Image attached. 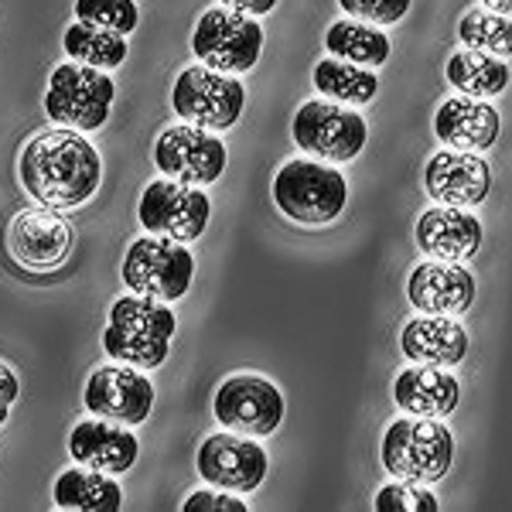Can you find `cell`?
Masks as SVG:
<instances>
[{"mask_svg": "<svg viewBox=\"0 0 512 512\" xmlns=\"http://www.w3.org/2000/svg\"><path fill=\"white\" fill-rule=\"evenodd\" d=\"M18 178L35 205L59 212L79 209L103 185V158L79 130L48 127L24 144Z\"/></svg>", "mask_w": 512, "mask_h": 512, "instance_id": "1", "label": "cell"}, {"mask_svg": "<svg viewBox=\"0 0 512 512\" xmlns=\"http://www.w3.org/2000/svg\"><path fill=\"white\" fill-rule=\"evenodd\" d=\"M178 332V318L171 304L144 294H120L110 304L103 328V352L113 362H127L144 373L161 369L171 352V338Z\"/></svg>", "mask_w": 512, "mask_h": 512, "instance_id": "2", "label": "cell"}, {"mask_svg": "<svg viewBox=\"0 0 512 512\" xmlns=\"http://www.w3.org/2000/svg\"><path fill=\"white\" fill-rule=\"evenodd\" d=\"M274 205L297 226H332L349 205V181L335 164L315 158L284 161L274 175Z\"/></svg>", "mask_w": 512, "mask_h": 512, "instance_id": "3", "label": "cell"}, {"mask_svg": "<svg viewBox=\"0 0 512 512\" xmlns=\"http://www.w3.org/2000/svg\"><path fill=\"white\" fill-rule=\"evenodd\" d=\"M379 454H383V468L393 478L434 485L451 472L454 434L444 427V420L403 414L386 427Z\"/></svg>", "mask_w": 512, "mask_h": 512, "instance_id": "4", "label": "cell"}, {"mask_svg": "<svg viewBox=\"0 0 512 512\" xmlns=\"http://www.w3.org/2000/svg\"><path fill=\"white\" fill-rule=\"evenodd\" d=\"M113 99H117V82L110 79V72L89 69L79 62H62L48 76V93L41 106L55 127L93 134V130L106 127Z\"/></svg>", "mask_w": 512, "mask_h": 512, "instance_id": "5", "label": "cell"}, {"mask_svg": "<svg viewBox=\"0 0 512 512\" xmlns=\"http://www.w3.org/2000/svg\"><path fill=\"white\" fill-rule=\"evenodd\" d=\"M171 110L181 123H192L209 134H226L246 110V82L209 65H188L171 86Z\"/></svg>", "mask_w": 512, "mask_h": 512, "instance_id": "6", "label": "cell"}, {"mask_svg": "<svg viewBox=\"0 0 512 512\" xmlns=\"http://www.w3.org/2000/svg\"><path fill=\"white\" fill-rule=\"evenodd\" d=\"M120 277L130 294H144L154 297V301L171 304L192 291L195 256L185 243L147 233L127 246L120 263Z\"/></svg>", "mask_w": 512, "mask_h": 512, "instance_id": "7", "label": "cell"}, {"mask_svg": "<svg viewBox=\"0 0 512 512\" xmlns=\"http://www.w3.org/2000/svg\"><path fill=\"white\" fill-rule=\"evenodd\" d=\"M291 137L308 158L325 164H345L366 151L369 127L355 106L332 103V99H308V103L297 106L291 120Z\"/></svg>", "mask_w": 512, "mask_h": 512, "instance_id": "8", "label": "cell"}, {"mask_svg": "<svg viewBox=\"0 0 512 512\" xmlns=\"http://www.w3.org/2000/svg\"><path fill=\"white\" fill-rule=\"evenodd\" d=\"M192 55L198 65H209L226 76H246L263 55V28L256 18H246L229 7H209L195 21Z\"/></svg>", "mask_w": 512, "mask_h": 512, "instance_id": "9", "label": "cell"}, {"mask_svg": "<svg viewBox=\"0 0 512 512\" xmlns=\"http://www.w3.org/2000/svg\"><path fill=\"white\" fill-rule=\"evenodd\" d=\"M209 219H212V198L195 185L154 178L140 192L137 222L151 236H164L188 246L209 229Z\"/></svg>", "mask_w": 512, "mask_h": 512, "instance_id": "10", "label": "cell"}, {"mask_svg": "<svg viewBox=\"0 0 512 512\" xmlns=\"http://www.w3.org/2000/svg\"><path fill=\"white\" fill-rule=\"evenodd\" d=\"M212 414L222 431L246 434V437H270L284 424L287 403L277 383L256 373H236L222 379L212 396Z\"/></svg>", "mask_w": 512, "mask_h": 512, "instance_id": "11", "label": "cell"}, {"mask_svg": "<svg viewBox=\"0 0 512 512\" xmlns=\"http://www.w3.org/2000/svg\"><path fill=\"white\" fill-rule=\"evenodd\" d=\"M229 164V151L219 134H209L192 123H171L154 140V168L161 178L181 185L209 188L222 178Z\"/></svg>", "mask_w": 512, "mask_h": 512, "instance_id": "12", "label": "cell"}, {"mask_svg": "<svg viewBox=\"0 0 512 512\" xmlns=\"http://www.w3.org/2000/svg\"><path fill=\"white\" fill-rule=\"evenodd\" d=\"M195 472L212 489L250 495L270 472V454L260 441L233 431L209 434L195 451Z\"/></svg>", "mask_w": 512, "mask_h": 512, "instance_id": "13", "label": "cell"}, {"mask_svg": "<svg viewBox=\"0 0 512 512\" xmlns=\"http://www.w3.org/2000/svg\"><path fill=\"white\" fill-rule=\"evenodd\" d=\"M154 383L144 369L127 366V362H106L89 373L86 390H82V407L93 417L113 420L123 427H140L154 410Z\"/></svg>", "mask_w": 512, "mask_h": 512, "instance_id": "14", "label": "cell"}, {"mask_svg": "<svg viewBox=\"0 0 512 512\" xmlns=\"http://www.w3.org/2000/svg\"><path fill=\"white\" fill-rule=\"evenodd\" d=\"M7 253L21 263L24 270H59L72 253V229L62 219L59 209H21L7 229Z\"/></svg>", "mask_w": 512, "mask_h": 512, "instance_id": "15", "label": "cell"}, {"mask_svg": "<svg viewBox=\"0 0 512 512\" xmlns=\"http://www.w3.org/2000/svg\"><path fill=\"white\" fill-rule=\"evenodd\" d=\"M424 192L434 198V205L478 209L492 192V164L482 154L444 147L424 164Z\"/></svg>", "mask_w": 512, "mask_h": 512, "instance_id": "16", "label": "cell"}, {"mask_svg": "<svg viewBox=\"0 0 512 512\" xmlns=\"http://www.w3.org/2000/svg\"><path fill=\"white\" fill-rule=\"evenodd\" d=\"M478 284L465 263L424 260L407 277V301L420 315H448L458 318L475 304Z\"/></svg>", "mask_w": 512, "mask_h": 512, "instance_id": "17", "label": "cell"}, {"mask_svg": "<svg viewBox=\"0 0 512 512\" xmlns=\"http://www.w3.org/2000/svg\"><path fill=\"white\" fill-rule=\"evenodd\" d=\"M414 239L427 260H448V263H468L482 250L485 229L475 219L472 209H454V205H431L420 212Z\"/></svg>", "mask_w": 512, "mask_h": 512, "instance_id": "18", "label": "cell"}, {"mask_svg": "<svg viewBox=\"0 0 512 512\" xmlns=\"http://www.w3.org/2000/svg\"><path fill=\"white\" fill-rule=\"evenodd\" d=\"M69 458L106 475H127L140 458V441L130 427L103 417L79 420L69 434Z\"/></svg>", "mask_w": 512, "mask_h": 512, "instance_id": "19", "label": "cell"}, {"mask_svg": "<svg viewBox=\"0 0 512 512\" xmlns=\"http://www.w3.org/2000/svg\"><path fill=\"white\" fill-rule=\"evenodd\" d=\"M502 120L489 99L448 96L434 113V137L451 151L482 154L499 140Z\"/></svg>", "mask_w": 512, "mask_h": 512, "instance_id": "20", "label": "cell"}, {"mask_svg": "<svg viewBox=\"0 0 512 512\" xmlns=\"http://www.w3.org/2000/svg\"><path fill=\"white\" fill-rule=\"evenodd\" d=\"M393 400H396V407L410 417L448 420L461 403V383L451 369L410 362V366L393 379Z\"/></svg>", "mask_w": 512, "mask_h": 512, "instance_id": "21", "label": "cell"}, {"mask_svg": "<svg viewBox=\"0 0 512 512\" xmlns=\"http://www.w3.org/2000/svg\"><path fill=\"white\" fill-rule=\"evenodd\" d=\"M468 332L458 318L448 315H417L403 325L400 332V349L410 362L420 366H441L454 369L465 362L468 355Z\"/></svg>", "mask_w": 512, "mask_h": 512, "instance_id": "22", "label": "cell"}, {"mask_svg": "<svg viewBox=\"0 0 512 512\" xmlns=\"http://www.w3.org/2000/svg\"><path fill=\"white\" fill-rule=\"evenodd\" d=\"M55 509L65 512H120L123 509V489L117 485V475L96 472V468L76 465L65 468L55 478Z\"/></svg>", "mask_w": 512, "mask_h": 512, "instance_id": "23", "label": "cell"}, {"mask_svg": "<svg viewBox=\"0 0 512 512\" xmlns=\"http://www.w3.org/2000/svg\"><path fill=\"white\" fill-rule=\"evenodd\" d=\"M325 52L332 59L362 65V69H379V65L390 62V35L386 28H376V24L355 21V18H342L335 24H328L325 31Z\"/></svg>", "mask_w": 512, "mask_h": 512, "instance_id": "24", "label": "cell"}, {"mask_svg": "<svg viewBox=\"0 0 512 512\" xmlns=\"http://www.w3.org/2000/svg\"><path fill=\"white\" fill-rule=\"evenodd\" d=\"M444 76H448V82L461 96L492 99V96L506 93L512 72H509V62L499 59V55L458 48V52L448 59V65H444Z\"/></svg>", "mask_w": 512, "mask_h": 512, "instance_id": "25", "label": "cell"}, {"mask_svg": "<svg viewBox=\"0 0 512 512\" xmlns=\"http://www.w3.org/2000/svg\"><path fill=\"white\" fill-rule=\"evenodd\" d=\"M62 52L69 55V62L113 72L127 62L130 45H127V38L117 35V31L96 28V24H86V21H72L62 35Z\"/></svg>", "mask_w": 512, "mask_h": 512, "instance_id": "26", "label": "cell"}, {"mask_svg": "<svg viewBox=\"0 0 512 512\" xmlns=\"http://www.w3.org/2000/svg\"><path fill=\"white\" fill-rule=\"evenodd\" d=\"M311 82L321 93V99H332L342 106H366L373 103L379 93V76L373 69H362V65L342 62V59H321L311 69Z\"/></svg>", "mask_w": 512, "mask_h": 512, "instance_id": "27", "label": "cell"}, {"mask_svg": "<svg viewBox=\"0 0 512 512\" xmlns=\"http://www.w3.org/2000/svg\"><path fill=\"white\" fill-rule=\"evenodd\" d=\"M458 38H461V48H468V52L499 55V59H506L512 52L509 18L485 11V7H475V11H468L465 18L458 21Z\"/></svg>", "mask_w": 512, "mask_h": 512, "instance_id": "28", "label": "cell"}, {"mask_svg": "<svg viewBox=\"0 0 512 512\" xmlns=\"http://www.w3.org/2000/svg\"><path fill=\"white\" fill-rule=\"evenodd\" d=\"M76 21L96 24V28L117 31V35H134L140 24L137 0H76Z\"/></svg>", "mask_w": 512, "mask_h": 512, "instance_id": "29", "label": "cell"}, {"mask_svg": "<svg viewBox=\"0 0 512 512\" xmlns=\"http://www.w3.org/2000/svg\"><path fill=\"white\" fill-rule=\"evenodd\" d=\"M373 509L376 512H437L441 502H437V492H431V485L393 478V482L379 485Z\"/></svg>", "mask_w": 512, "mask_h": 512, "instance_id": "30", "label": "cell"}, {"mask_svg": "<svg viewBox=\"0 0 512 512\" xmlns=\"http://www.w3.org/2000/svg\"><path fill=\"white\" fill-rule=\"evenodd\" d=\"M349 18L376 24V28H390V24H400L410 14V0H338Z\"/></svg>", "mask_w": 512, "mask_h": 512, "instance_id": "31", "label": "cell"}, {"mask_svg": "<svg viewBox=\"0 0 512 512\" xmlns=\"http://www.w3.org/2000/svg\"><path fill=\"white\" fill-rule=\"evenodd\" d=\"M246 509H250L246 495H233L226 489H212V485L195 489L185 502H181V512H246Z\"/></svg>", "mask_w": 512, "mask_h": 512, "instance_id": "32", "label": "cell"}, {"mask_svg": "<svg viewBox=\"0 0 512 512\" xmlns=\"http://www.w3.org/2000/svg\"><path fill=\"white\" fill-rule=\"evenodd\" d=\"M222 7H229V11H239L246 14V18H263V14H270L277 7V0H219Z\"/></svg>", "mask_w": 512, "mask_h": 512, "instance_id": "33", "label": "cell"}, {"mask_svg": "<svg viewBox=\"0 0 512 512\" xmlns=\"http://www.w3.org/2000/svg\"><path fill=\"white\" fill-rule=\"evenodd\" d=\"M18 396H21V379H18V373H14L7 362H0V400L4 403H18Z\"/></svg>", "mask_w": 512, "mask_h": 512, "instance_id": "34", "label": "cell"}, {"mask_svg": "<svg viewBox=\"0 0 512 512\" xmlns=\"http://www.w3.org/2000/svg\"><path fill=\"white\" fill-rule=\"evenodd\" d=\"M482 7L492 14H502V18H509L512 14V0H482Z\"/></svg>", "mask_w": 512, "mask_h": 512, "instance_id": "35", "label": "cell"}, {"mask_svg": "<svg viewBox=\"0 0 512 512\" xmlns=\"http://www.w3.org/2000/svg\"><path fill=\"white\" fill-rule=\"evenodd\" d=\"M7 417H11V403H4V400H0V427L7 424Z\"/></svg>", "mask_w": 512, "mask_h": 512, "instance_id": "36", "label": "cell"}]
</instances>
